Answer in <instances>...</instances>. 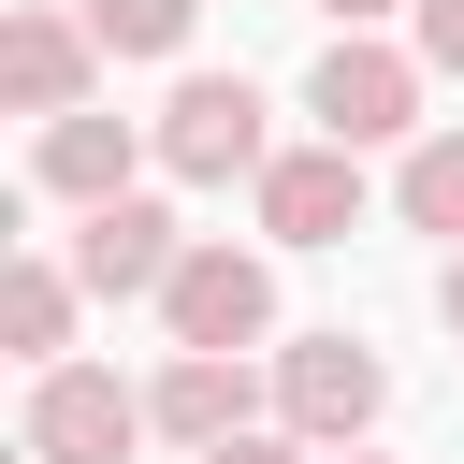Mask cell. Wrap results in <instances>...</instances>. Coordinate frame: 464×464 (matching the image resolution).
Returning <instances> with one entry per match:
<instances>
[{
	"label": "cell",
	"instance_id": "6da1fadb",
	"mask_svg": "<svg viewBox=\"0 0 464 464\" xmlns=\"http://www.w3.org/2000/svg\"><path fill=\"white\" fill-rule=\"evenodd\" d=\"M420 44H377V29H334L319 44V72H304V116L334 130V145H406L420 130Z\"/></svg>",
	"mask_w": 464,
	"mask_h": 464
},
{
	"label": "cell",
	"instance_id": "7a4b0ae2",
	"mask_svg": "<svg viewBox=\"0 0 464 464\" xmlns=\"http://www.w3.org/2000/svg\"><path fill=\"white\" fill-rule=\"evenodd\" d=\"M160 334H174V348H261V334H276V261L232 246V232H188V261H174V290H160Z\"/></svg>",
	"mask_w": 464,
	"mask_h": 464
},
{
	"label": "cell",
	"instance_id": "3957f363",
	"mask_svg": "<svg viewBox=\"0 0 464 464\" xmlns=\"http://www.w3.org/2000/svg\"><path fill=\"white\" fill-rule=\"evenodd\" d=\"M145 130H160V174H188V188H232V174H261V160H276V130H261V87H246V72H188Z\"/></svg>",
	"mask_w": 464,
	"mask_h": 464
},
{
	"label": "cell",
	"instance_id": "277c9868",
	"mask_svg": "<svg viewBox=\"0 0 464 464\" xmlns=\"http://www.w3.org/2000/svg\"><path fill=\"white\" fill-rule=\"evenodd\" d=\"M377 406H392V362H377L362 334H304V348H276V420H290L304 450H362Z\"/></svg>",
	"mask_w": 464,
	"mask_h": 464
},
{
	"label": "cell",
	"instance_id": "5b68a950",
	"mask_svg": "<svg viewBox=\"0 0 464 464\" xmlns=\"http://www.w3.org/2000/svg\"><path fill=\"white\" fill-rule=\"evenodd\" d=\"M130 435H160L130 377H102V362H44L29 377V464H130Z\"/></svg>",
	"mask_w": 464,
	"mask_h": 464
},
{
	"label": "cell",
	"instance_id": "8992f818",
	"mask_svg": "<svg viewBox=\"0 0 464 464\" xmlns=\"http://www.w3.org/2000/svg\"><path fill=\"white\" fill-rule=\"evenodd\" d=\"M246 188H261V232L276 246H348L362 232V145H334V130L319 145H276Z\"/></svg>",
	"mask_w": 464,
	"mask_h": 464
},
{
	"label": "cell",
	"instance_id": "52a82bcc",
	"mask_svg": "<svg viewBox=\"0 0 464 464\" xmlns=\"http://www.w3.org/2000/svg\"><path fill=\"white\" fill-rule=\"evenodd\" d=\"M174 261H188V232H174V203H145V188L87 203V232H72V276H87L102 304H130V290H174Z\"/></svg>",
	"mask_w": 464,
	"mask_h": 464
},
{
	"label": "cell",
	"instance_id": "ba28073f",
	"mask_svg": "<svg viewBox=\"0 0 464 464\" xmlns=\"http://www.w3.org/2000/svg\"><path fill=\"white\" fill-rule=\"evenodd\" d=\"M145 420H160L174 450H232V435L261 420V377H246V348H174V362L145 377Z\"/></svg>",
	"mask_w": 464,
	"mask_h": 464
},
{
	"label": "cell",
	"instance_id": "9c48e42d",
	"mask_svg": "<svg viewBox=\"0 0 464 464\" xmlns=\"http://www.w3.org/2000/svg\"><path fill=\"white\" fill-rule=\"evenodd\" d=\"M87 72H102L87 14H44V0H14V14H0V102H14V116H72V102H87Z\"/></svg>",
	"mask_w": 464,
	"mask_h": 464
},
{
	"label": "cell",
	"instance_id": "30bf717a",
	"mask_svg": "<svg viewBox=\"0 0 464 464\" xmlns=\"http://www.w3.org/2000/svg\"><path fill=\"white\" fill-rule=\"evenodd\" d=\"M160 130H130V116H102V102H72V116H44V145H29V174L87 218V203H116L130 188V160H145Z\"/></svg>",
	"mask_w": 464,
	"mask_h": 464
},
{
	"label": "cell",
	"instance_id": "8fae6325",
	"mask_svg": "<svg viewBox=\"0 0 464 464\" xmlns=\"http://www.w3.org/2000/svg\"><path fill=\"white\" fill-rule=\"evenodd\" d=\"M72 261H44V246H14V276H0V334H14V362L44 377V362H72Z\"/></svg>",
	"mask_w": 464,
	"mask_h": 464
},
{
	"label": "cell",
	"instance_id": "7c38bea8",
	"mask_svg": "<svg viewBox=\"0 0 464 464\" xmlns=\"http://www.w3.org/2000/svg\"><path fill=\"white\" fill-rule=\"evenodd\" d=\"M392 218H406V232H435V246H464V130H420V145H406Z\"/></svg>",
	"mask_w": 464,
	"mask_h": 464
},
{
	"label": "cell",
	"instance_id": "4fadbf2b",
	"mask_svg": "<svg viewBox=\"0 0 464 464\" xmlns=\"http://www.w3.org/2000/svg\"><path fill=\"white\" fill-rule=\"evenodd\" d=\"M188 14H203V0H87V44H102V58H174Z\"/></svg>",
	"mask_w": 464,
	"mask_h": 464
},
{
	"label": "cell",
	"instance_id": "5bb4252c",
	"mask_svg": "<svg viewBox=\"0 0 464 464\" xmlns=\"http://www.w3.org/2000/svg\"><path fill=\"white\" fill-rule=\"evenodd\" d=\"M406 29H420V72H450V87H464V0H420Z\"/></svg>",
	"mask_w": 464,
	"mask_h": 464
},
{
	"label": "cell",
	"instance_id": "9a60e30c",
	"mask_svg": "<svg viewBox=\"0 0 464 464\" xmlns=\"http://www.w3.org/2000/svg\"><path fill=\"white\" fill-rule=\"evenodd\" d=\"M203 464H304V435H290V420H276V435L246 420V435H232V450H203Z\"/></svg>",
	"mask_w": 464,
	"mask_h": 464
},
{
	"label": "cell",
	"instance_id": "2e32d148",
	"mask_svg": "<svg viewBox=\"0 0 464 464\" xmlns=\"http://www.w3.org/2000/svg\"><path fill=\"white\" fill-rule=\"evenodd\" d=\"M334 29H377V14H420V0H319Z\"/></svg>",
	"mask_w": 464,
	"mask_h": 464
},
{
	"label": "cell",
	"instance_id": "e0dca14e",
	"mask_svg": "<svg viewBox=\"0 0 464 464\" xmlns=\"http://www.w3.org/2000/svg\"><path fill=\"white\" fill-rule=\"evenodd\" d=\"M435 319H450V334H464V246H450V276H435Z\"/></svg>",
	"mask_w": 464,
	"mask_h": 464
},
{
	"label": "cell",
	"instance_id": "ac0fdd59",
	"mask_svg": "<svg viewBox=\"0 0 464 464\" xmlns=\"http://www.w3.org/2000/svg\"><path fill=\"white\" fill-rule=\"evenodd\" d=\"M334 464H392V450H334Z\"/></svg>",
	"mask_w": 464,
	"mask_h": 464
}]
</instances>
